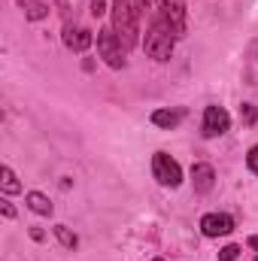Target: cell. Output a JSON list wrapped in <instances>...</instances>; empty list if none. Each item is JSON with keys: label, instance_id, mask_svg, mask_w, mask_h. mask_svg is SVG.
<instances>
[{"label": "cell", "instance_id": "6da1fadb", "mask_svg": "<svg viewBox=\"0 0 258 261\" xmlns=\"http://www.w3.org/2000/svg\"><path fill=\"white\" fill-rule=\"evenodd\" d=\"M173 43H176L173 28H170L161 15H155L149 34H146V40H143L146 55H149L152 61H170V55H173Z\"/></svg>", "mask_w": 258, "mask_h": 261}, {"label": "cell", "instance_id": "7a4b0ae2", "mask_svg": "<svg viewBox=\"0 0 258 261\" xmlns=\"http://www.w3.org/2000/svg\"><path fill=\"white\" fill-rule=\"evenodd\" d=\"M137 21H140V12L134 9L131 0H113V31L119 37V43L125 46V52L137 46V34H140Z\"/></svg>", "mask_w": 258, "mask_h": 261}, {"label": "cell", "instance_id": "3957f363", "mask_svg": "<svg viewBox=\"0 0 258 261\" xmlns=\"http://www.w3.org/2000/svg\"><path fill=\"white\" fill-rule=\"evenodd\" d=\"M97 52H100V58L113 67V70H122L125 67V46L119 43V37H116L113 28L97 31Z\"/></svg>", "mask_w": 258, "mask_h": 261}, {"label": "cell", "instance_id": "277c9868", "mask_svg": "<svg viewBox=\"0 0 258 261\" xmlns=\"http://www.w3.org/2000/svg\"><path fill=\"white\" fill-rule=\"evenodd\" d=\"M152 176L164 186V189H176L183 182V167L167 155V152H155L152 155Z\"/></svg>", "mask_w": 258, "mask_h": 261}, {"label": "cell", "instance_id": "5b68a950", "mask_svg": "<svg viewBox=\"0 0 258 261\" xmlns=\"http://www.w3.org/2000/svg\"><path fill=\"white\" fill-rule=\"evenodd\" d=\"M158 15L173 28L176 37H186L189 15H186V3H183V0H158Z\"/></svg>", "mask_w": 258, "mask_h": 261}, {"label": "cell", "instance_id": "8992f818", "mask_svg": "<svg viewBox=\"0 0 258 261\" xmlns=\"http://www.w3.org/2000/svg\"><path fill=\"white\" fill-rule=\"evenodd\" d=\"M200 231H203V237H225L234 231V219L225 213H207L200 219Z\"/></svg>", "mask_w": 258, "mask_h": 261}, {"label": "cell", "instance_id": "52a82bcc", "mask_svg": "<svg viewBox=\"0 0 258 261\" xmlns=\"http://www.w3.org/2000/svg\"><path fill=\"white\" fill-rule=\"evenodd\" d=\"M231 125V116L222 107H207L203 110V137H219Z\"/></svg>", "mask_w": 258, "mask_h": 261}, {"label": "cell", "instance_id": "ba28073f", "mask_svg": "<svg viewBox=\"0 0 258 261\" xmlns=\"http://www.w3.org/2000/svg\"><path fill=\"white\" fill-rule=\"evenodd\" d=\"M91 43H94L91 31H85V28H73V24H67L64 28V46L67 49H73V52H85Z\"/></svg>", "mask_w": 258, "mask_h": 261}, {"label": "cell", "instance_id": "9c48e42d", "mask_svg": "<svg viewBox=\"0 0 258 261\" xmlns=\"http://www.w3.org/2000/svg\"><path fill=\"white\" fill-rule=\"evenodd\" d=\"M192 186H194V192L207 195V192L216 186V170H213L210 164H194L192 167Z\"/></svg>", "mask_w": 258, "mask_h": 261}, {"label": "cell", "instance_id": "30bf717a", "mask_svg": "<svg viewBox=\"0 0 258 261\" xmlns=\"http://www.w3.org/2000/svg\"><path fill=\"white\" fill-rule=\"evenodd\" d=\"M179 122H183V113H176V110H155V113H152V125H155V128H176V125H179Z\"/></svg>", "mask_w": 258, "mask_h": 261}, {"label": "cell", "instance_id": "8fae6325", "mask_svg": "<svg viewBox=\"0 0 258 261\" xmlns=\"http://www.w3.org/2000/svg\"><path fill=\"white\" fill-rule=\"evenodd\" d=\"M0 186H3V195H18L21 192V182H18V176L12 173L9 164L0 167Z\"/></svg>", "mask_w": 258, "mask_h": 261}, {"label": "cell", "instance_id": "7c38bea8", "mask_svg": "<svg viewBox=\"0 0 258 261\" xmlns=\"http://www.w3.org/2000/svg\"><path fill=\"white\" fill-rule=\"evenodd\" d=\"M18 6L24 9V15H28L31 21H40V18L49 15V6H46L43 0H18Z\"/></svg>", "mask_w": 258, "mask_h": 261}, {"label": "cell", "instance_id": "4fadbf2b", "mask_svg": "<svg viewBox=\"0 0 258 261\" xmlns=\"http://www.w3.org/2000/svg\"><path fill=\"white\" fill-rule=\"evenodd\" d=\"M28 203H31L34 213H40V216H52V200L43 195V192H31V195H28Z\"/></svg>", "mask_w": 258, "mask_h": 261}, {"label": "cell", "instance_id": "5bb4252c", "mask_svg": "<svg viewBox=\"0 0 258 261\" xmlns=\"http://www.w3.org/2000/svg\"><path fill=\"white\" fill-rule=\"evenodd\" d=\"M55 234H58V240H61V246H64V249H76V246H79L76 234H70V228H67V225H55Z\"/></svg>", "mask_w": 258, "mask_h": 261}, {"label": "cell", "instance_id": "9a60e30c", "mask_svg": "<svg viewBox=\"0 0 258 261\" xmlns=\"http://www.w3.org/2000/svg\"><path fill=\"white\" fill-rule=\"evenodd\" d=\"M237 255H240V246H234V243H231V246H225V249L219 252V258H222V261H237Z\"/></svg>", "mask_w": 258, "mask_h": 261}, {"label": "cell", "instance_id": "2e32d148", "mask_svg": "<svg viewBox=\"0 0 258 261\" xmlns=\"http://www.w3.org/2000/svg\"><path fill=\"white\" fill-rule=\"evenodd\" d=\"M246 164H249V170L258 176V146H252V149H249V155H246Z\"/></svg>", "mask_w": 258, "mask_h": 261}, {"label": "cell", "instance_id": "e0dca14e", "mask_svg": "<svg viewBox=\"0 0 258 261\" xmlns=\"http://www.w3.org/2000/svg\"><path fill=\"white\" fill-rule=\"evenodd\" d=\"M240 116H243V122H246V125H252V122H255V107H249V103H243V110H240Z\"/></svg>", "mask_w": 258, "mask_h": 261}, {"label": "cell", "instance_id": "ac0fdd59", "mask_svg": "<svg viewBox=\"0 0 258 261\" xmlns=\"http://www.w3.org/2000/svg\"><path fill=\"white\" fill-rule=\"evenodd\" d=\"M91 3V15H104L107 12V0H88Z\"/></svg>", "mask_w": 258, "mask_h": 261}, {"label": "cell", "instance_id": "d6986e66", "mask_svg": "<svg viewBox=\"0 0 258 261\" xmlns=\"http://www.w3.org/2000/svg\"><path fill=\"white\" fill-rule=\"evenodd\" d=\"M131 3H134V9H137L140 15H146V9H149V3H152V0H131Z\"/></svg>", "mask_w": 258, "mask_h": 261}, {"label": "cell", "instance_id": "ffe728a7", "mask_svg": "<svg viewBox=\"0 0 258 261\" xmlns=\"http://www.w3.org/2000/svg\"><path fill=\"white\" fill-rule=\"evenodd\" d=\"M3 216H6V219H12V216H15V210H12V203H6V200H3Z\"/></svg>", "mask_w": 258, "mask_h": 261}, {"label": "cell", "instance_id": "44dd1931", "mask_svg": "<svg viewBox=\"0 0 258 261\" xmlns=\"http://www.w3.org/2000/svg\"><path fill=\"white\" fill-rule=\"evenodd\" d=\"M249 246H252V249H258V234H255V237H249Z\"/></svg>", "mask_w": 258, "mask_h": 261}, {"label": "cell", "instance_id": "7402d4cb", "mask_svg": "<svg viewBox=\"0 0 258 261\" xmlns=\"http://www.w3.org/2000/svg\"><path fill=\"white\" fill-rule=\"evenodd\" d=\"M155 261H161V258H155Z\"/></svg>", "mask_w": 258, "mask_h": 261}, {"label": "cell", "instance_id": "603a6c76", "mask_svg": "<svg viewBox=\"0 0 258 261\" xmlns=\"http://www.w3.org/2000/svg\"><path fill=\"white\" fill-rule=\"evenodd\" d=\"M255 261H258V255H255Z\"/></svg>", "mask_w": 258, "mask_h": 261}]
</instances>
